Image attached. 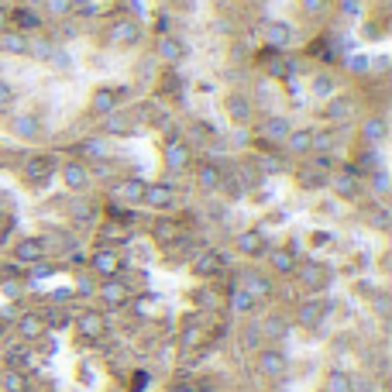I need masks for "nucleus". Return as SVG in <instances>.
Listing matches in <instances>:
<instances>
[{"instance_id": "nucleus-15", "label": "nucleus", "mask_w": 392, "mask_h": 392, "mask_svg": "<svg viewBox=\"0 0 392 392\" xmlns=\"http://www.w3.org/2000/svg\"><path fill=\"white\" fill-rule=\"evenodd\" d=\"M193 272L200 279H214V275L224 272V255L220 251H214V248H206V251H200L193 258Z\"/></svg>"}, {"instance_id": "nucleus-18", "label": "nucleus", "mask_w": 392, "mask_h": 392, "mask_svg": "<svg viewBox=\"0 0 392 392\" xmlns=\"http://www.w3.org/2000/svg\"><path fill=\"white\" fill-rule=\"evenodd\" d=\"M293 24L289 21H269L265 24V41H269V48H275V52H286L289 45H293Z\"/></svg>"}, {"instance_id": "nucleus-28", "label": "nucleus", "mask_w": 392, "mask_h": 392, "mask_svg": "<svg viewBox=\"0 0 392 392\" xmlns=\"http://www.w3.org/2000/svg\"><path fill=\"white\" fill-rule=\"evenodd\" d=\"M337 148V131L334 127H320L310 134V155H330Z\"/></svg>"}, {"instance_id": "nucleus-36", "label": "nucleus", "mask_w": 392, "mask_h": 392, "mask_svg": "<svg viewBox=\"0 0 392 392\" xmlns=\"http://www.w3.org/2000/svg\"><path fill=\"white\" fill-rule=\"evenodd\" d=\"M83 155L90 162H107V141L104 138H86L83 141Z\"/></svg>"}, {"instance_id": "nucleus-40", "label": "nucleus", "mask_w": 392, "mask_h": 392, "mask_svg": "<svg viewBox=\"0 0 392 392\" xmlns=\"http://www.w3.org/2000/svg\"><path fill=\"white\" fill-rule=\"evenodd\" d=\"M220 190H224V196H231V200L244 196V186H241V179H237L234 172L231 176H220Z\"/></svg>"}, {"instance_id": "nucleus-27", "label": "nucleus", "mask_w": 392, "mask_h": 392, "mask_svg": "<svg viewBox=\"0 0 392 392\" xmlns=\"http://www.w3.org/2000/svg\"><path fill=\"white\" fill-rule=\"evenodd\" d=\"M227 114H231L234 124H248L255 118V107H251V100L244 93H227Z\"/></svg>"}, {"instance_id": "nucleus-47", "label": "nucleus", "mask_w": 392, "mask_h": 392, "mask_svg": "<svg viewBox=\"0 0 392 392\" xmlns=\"http://www.w3.org/2000/svg\"><path fill=\"white\" fill-rule=\"evenodd\" d=\"M372 186H375V193H379V196L389 193V176H386V169H375V176H372Z\"/></svg>"}, {"instance_id": "nucleus-6", "label": "nucleus", "mask_w": 392, "mask_h": 392, "mask_svg": "<svg viewBox=\"0 0 392 392\" xmlns=\"http://www.w3.org/2000/svg\"><path fill=\"white\" fill-rule=\"evenodd\" d=\"M176 200H179V196H176V186H172V183H148L141 203L152 206V210H172Z\"/></svg>"}, {"instance_id": "nucleus-10", "label": "nucleus", "mask_w": 392, "mask_h": 392, "mask_svg": "<svg viewBox=\"0 0 392 392\" xmlns=\"http://www.w3.org/2000/svg\"><path fill=\"white\" fill-rule=\"evenodd\" d=\"M165 165H169L172 172H186V169L193 165V148H190L183 138L165 141Z\"/></svg>"}, {"instance_id": "nucleus-46", "label": "nucleus", "mask_w": 392, "mask_h": 392, "mask_svg": "<svg viewBox=\"0 0 392 392\" xmlns=\"http://www.w3.org/2000/svg\"><path fill=\"white\" fill-rule=\"evenodd\" d=\"M73 289H76V296H93V293H97V286H93L90 275H76V286H73Z\"/></svg>"}, {"instance_id": "nucleus-4", "label": "nucleus", "mask_w": 392, "mask_h": 392, "mask_svg": "<svg viewBox=\"0 0 392 392\" xmlns=\"http://www.w3.org/2000/svg\"><path fill=\"white\" fill-rule=\"evenodd\" d=\"M327 186H330L334 193L341 196V200H354V196L361 193V179H358V169H337V172H330Z\"/></svg>"}, {"instance_id": "nucleus-37", "label": "nucleus", "mask_w": 392, "mask_h": 392, "mask_svg": "<svg viewBox=\"0 0 392 392\" xmlns=\"http://www.w3.org/2000/svg\"><path fill=\"white\" fill-rule=\"evenodd\" d=\"M231 310H234V314H241V316L255 310V300H251V296H248L241 286H234V293H231Z\"/></svg>"}, {"instance_id": "nucleus-34", "label": "nucleus", "mask_w": 392, "mask_h": 392, "mask_svg": "<svg viewBox=\"0 0 392 392\" xmlns=\"http://www.w3.org/2000/svg\"><path fill=\"white\" fill-rule=\"evenodd\" d=\"M327 179H330V176L320 172V169H314V165H303V169H300V186H303V190H323Z\"/></svg>"}, {"instance_id": "nucleus-59", "label": "nucleus", "mask_w": 392, "mask_h": 392, "mask_svg": "<svg viewBox=\"0 0 392 392\" xmlns=\"http://www.w3.org/2000/svg\"><path fill=\"white\" fill-rule=\"evenodd\" d=\"M320 392H323V389H320Z\"/></svg>"}, {"instance_id": "nucleus-41", "label": "nucleus", "mask_w": 392, "mask_h": 392, "mask_svg": "<svg viewBox=\"0 0 392 392\" xmlns=\"http://www.w3.org/2000/svg\"><path fill=\"white\" fill-rule=\"evenodd\" d=\"M45 7H48V14L52 18H66V14H73V0H45Z\"/></svg>"}, {"instance_id": "nucleus-2", "label": "nucleus", "mask_w": 392, "mask_h": 392, "mask_svg": "<svg viewBox=\"0 0 392 392\" xmlns=\"http://www.w3.org/2000/svg\"><path fill=\"white\" fill-rule=\"evenodd\" d=\"M55 172L62 176V186H66L69 193H83V190L90 186V169H86V162H79V158L62 162Z\"/></svg>"}, {"instance_id": "nucleus-48", "label": "nucleus", "mask_w": 392, "mask_h": 392, "mask_svg": "<svg viewBox=\"0 0 392 392\" xmlns=\"http://www.w3.org/2000/svg\"><path fill=\"white\" fill-rule=\"evenodd\" d=\"M10 104H14V90H10L7 79H0V111H7Z\"/></svg>"}, {"instance_id": "nucleus-5", "label": "nucleus", "mask_w": 392, "mask_h": 392, "mask_svg": "<svg viewBox=\"0 0 392 392\" xmlns=\"http://www.w3.org/2000/svg\"><path fill=\"white\" fill-rule=\"evenodd\" d=\"M145 179H138V176H124L114 183V200L118 203H127V206H141V200H145Z\"/></svg>"}, {"instance_id": "nucleus-16", "label": "nucleus", "mask_w": 392, "mask_h": 392, "mask_svg": "<svg viewBox=\"0 0 392 392\" xmlns=\"http://www.w3.org/2000/svg\"><path fill=\"white\" fill-rule=\"evenodd\" d=\"M55 169H59V162H55L52 155H38V158H31V162L24 165V179L41 186V183H48V179L55 176Z\"/></svg>"}, {"instance_id": "nucleus-30", "label": "nucleus", "mask_w": 392, "mask_h": 392, "mask_svg": "<svg viewBox=\"0 0 392 392\" xmlns=\"http://www.w3.org/2000/svg\"><path fill=\"white\" fill-rule=\"evenodd\" d=\"M0 52H7V55H28V35H21L14 28L0 31Z\"/></svg>"}, {"instance_id": "nucleus-42", "label": "nucleus", "mask_w": 392, "mask_h": 392, "mask_svg": "<svg viewBox=\"0 0 392 392\" xmlns=\"http://www.w3.org/2000/svg\"><path fill=\"white\" fill-rule=\"evenodd\" d=\"M348 69L361 76V73H368V69H372V62H368V55H365V52H354V55H348Z\"/></svg>"}, {"instance_id": "nucleus-58", "label": "nucleus", "mask_w": 392, "mask_h": 392, "mask_svg": "<svg viewBox=\"0 0 392 392\" xmlns=\"http://www.w3.org/2000/svg\"><path fill=\"white\" fill-rule=\"evenodd\" d=\"M344 14H358V0H344Z\"/></svg>"}, {"instance_id": "nucleus-52", "label": "nucleus", "mask_w": 392, "mask_h": 392, "mask_svg": "<svg viewBox=\"0 0 392 392\" xmlns=\"http://www.w3.org/2000/svg\"><path fill=\"white\" fill-rule=\"evenodd\" d=\"M52 272H55V265H52V262H45V258L31 265V275H35V279H48Z\"/></svg>"}, {"instance_id": "nucleus-17", "label": "nucleus", "mask_w": 392, "mask_h": 392, "mask_svg": "<svg viewBox=\"0 0 392 392\" xmlns=\"http://www.w3.org/2000/svg\"><path fill=\"white\" fill-rule=\"evenodd\" d=\"M10 134L21 141H38L41 138V120L35 114H14L10 118Z\"/></svg>"}, {"instance_id": "nucleus-31", "label": "nucleus", "mask_w": 392, "mask_h": 392, "mask_svg": "<svg viewBox=\"0 0 392 392\" xmlns=\"http://www.w3.org/2000/svg\"><path fill=\"white\" fill-rule=\"evenodd\" d=\"M310 134H314V127H293L289 138H286L289 152L293 155H310Z\"/></svg>"}, {"instance_id": "nucleus-19", "label": "nucleus", "mask_w": 392, "mask_h": 392, "mask_svg": "<svg viewBox=\"0 0 392 392\" xmlns=\"http://www.w3.org/2000/svg\"><path fill=\"white\" fill-rule=\"evenodd\" d=\"M155 52H158V62H162V66H179V62L186 59L183 41L172 38V35H162V38H158V45H155Z\"/></svg>"}, {"instance_id": "nucleus-29", "label": "nucleus", "mask_w": 392, "mask_h": 392, "mask_svg": "<svg viewBox=\"0 0 392 392\" xmlns=\"http://www.w3.org/2000/svg\"><path fill=\"white\" fill-rule=\"evenodd\" d=\"M386 134H389L386 118H365L361 120V138H365V145H382Z\"/></svg>"}, {"instance_id": "nucleus-11", "label": "nucleus", "mask_w": 392, "mask_h": 392, "mask_svg": "<svg viewBox=\"0 0 392 392\" xmlns=\"http://www.w3.org/2000/svg\"><path fill=\"white\" fill-rule=\"evenodd\" d=\"M327 310H330V307H327L323 300H316V296L314 300H303V303L296 307V323H300V327H307V330H314V327L323 323Z\"/></svg>"}, {"instance_id": "nucleus-21", "label": "nucleus", "mask_w": 392, "mask_h": 392, "mask_svg": "<svg viewBox=\"0 0 392 392\" xmlns=\"http://www.w3.org/2000/svg\"><path fill=\"white\" fill-rule=\"evenodd\" d=\"M220 165H214V162H200L196 165V190H203V193H217L220 190Z\"/></svg>"}, {"instance_id": "nucleus-12", "label": "nucleus", "mask_w": 392, "mask_h": 392, "mask_svg": "<svg viewBox=\"0 0 392 392\" xmlns=\"http://www.w3.org/2000/svg\"><path fill=\"white\" fill-rule=\"evenodd\" d=\"M45 251H48L45 237H24V241L14 244V262H21V265H35V262L45 258Z\"/></svg>"}, {"instance_id": "nucleus-53", "label": "nucleus", "mask_w": 392, "mask_h": 392, "mask_svg": "<svg viewBox=\"0 0 392 392\" xmlns=\"http://www.w3.org/2000/svg\"><path fill=\"white\" fill-rule=\"evenodd\" d=\"M300 4H303L307 14H323L327 10V0H300Z\"/></svg>"}, {"instance_id": "nucleus-54", "label": "nucleus", "mask_w": 392, "mask_h": 392, "mask_svg": "<svg viewBox=\"0 0 392 392\" xmlns=\"http://www.w3.org/2000/svg\"><path fill=\"white\" fill-rule=\"evenodd\" d=\"M148 382H152V375H148V372H138V375H134V392L148 389Z\"/></svg>"}, {"instance_id": "nucleus-26", "label": "nucleus", "mask_w": 392, "mask_h": 392, "mask_svg": "<svg viewBox=\"0 0 392 392\" xmlns=\"http://www.w3.org/2000/svg\"><path fill=\"white\" fill-rule=\"evenodd\" d=\"M265 255H269V269L279 272V275H293L296 272V265H300V262H296V255H293L289 248H269Z\"/></svg>"}, {"instance_id": "nucleus-51", "label": "nucleus", "mask_w": 392, "mask_h": 392, "mask_svg": "<svg viewBox=\"0 0 392 392\" xmlns=\"http://www.w3.org/2000/svg\"><path fill=\"white\" fill-rule=\"evenodd\" d=\"M107 131H131V124H127V118H118V111H114V114H111V118H107Z\"/></svg>"}, {"instance_id": "nucleus-3", "label": "nucleus", "mask_w": 392, "mask_h": 392, "mask_svg": "<svg viewBox=\"0 0 392 392\" xmlns=\"http://www.w3.org/2000/svg\"><path fill=\"white\" fill-rule=\"evenodd\" d=\"M296 279H300V286L303 289H310V293H320V289H327L330 286V272L320 265V262H303V265H296Z\"/></svg>"}, {"instance_id": "nucleus-20", "label": "nucleus", "mask_w": 392, "mask_h": 392, "mask_svg": "<svg viewBox=\"0 0 392 392\" xmlns=\"http://www.w3.org/2000/svg\"><path fill=\"white\" fill-rule=\"evenodd\" d=\"M45 330H48V323H45V316L41 314H21L18 316V334H21V341H41Z\"/></svg>"}, {"instance_id": "nucleus-55", "label": "nucleus", "mask_w": 392, "mask_h": 392, "mask_svg": "<svg viewBox=\"0 0 392 392\" xmlns=\"http://www.w3.org/2000/svg\"><path fill=\"white\" fill-rule=\"evenodd\" d=\"M196 344V327H186L183 330V348H193Z\"/></svg>"}, {"instance_id": "nucleus-50", "label": "nucleus", "mask_w": 392, "mask_h": 392, "mask_svg": "<svg viewBox=\"0 0 392 392\" xmlns=\"http://www.w3.org/2000/svg\"><path fill=\"white\" fill-rule=\"evenodd\" d=\"M48 62H52V66H55V69H69V66H73V62H69V55H66V52H62V48H55V52H52V55H48Z\"/></svg>"}, {"instance_id": "nucleus-32", "label": "nucleus", "mask_w": 392, "mask_h": 392, "mask_svg": "<svg viewBox=\"0 0 392 392\" xmlns=\"http://www.w3.org/2000/svg\"><path fill=\"white\" fill-rule=\"evenodd\" d=\"M0 389L4 392H31V386H28V375H24V372L7 368V372L0 375Z\"/></svg>"}, {"instance_id": "nucleus-49", "label": "nucleus", "mask_w": 392, "mask_h": 392, "mask_svg": "<svg viewBox=\"0 0 392 392\" xmlns=\"http://www.w3.org/2000/svg\"><path fill=\"white\" fill-rule=\"evenodd\" d=\"M134 314H138V316H148V314H155V300H152V296H141V300L134 303Z\"/></svg>"}, {"instance_id": "nucleus-8", "label": "nucleus", "mask_w": 392, "mask_h": 392, "mask_svg": "<svg viewBox=\"0 0 392 392\" xmlns=\"http://www.w3.org/2000/svg\"><path fill=\"white\" fill-rule=\"evenodd\" d=\"M237 286H241V289H244L255 303H258V300H269V296L275 293L272 279H269V275H262V272H255V269L241 272V282H237Z\"/></svg>"}, {"instance_id": "nucleus-22", "label": "nucleus", "mask_w": 392, "mask_h": 392, "mask_svg": "<svg viewBox=\"0 0 392 392\" xmlns=\"http://www.w3.org/2000/svg\"><path fill=\"white\" fill-rule=\"evenodd\" d=\"M141 38V28H138V21H131V18H120V21H114L111 24V41L114 45H134V41Z\"/></svg>"}, {"instance_id": "nucleus-35", "label": "nucleus", "mask_w": 392, "mask_h": 392, "mask_svg": "<svg viewBox=\"0 0 392 392\" xmlns=\"http://www.w3.org/2000/svg\"><path fill=\"white\" fill-rule=\"evenodd\" d=\"M10 24H18L14 31H31V28H38L41 21H38V14H31V10H10Z\"/></svg>"}, {"instance_id": "nucleus-56", "label": "nucleus", "mask_w": 392, "mask_h": 392, "mask_svg": "<svg viewBox=\"0 0 392 392\" xmlns=\"http://www.w3.org/2000/svg\"><path fill=\"white\" fill-rule=\"evenodd\" d=\"M73 214H76V220H83V214H93V206H86L83 200H76L73 203Z\"/></svg>"}, {"instance_id": "nucleus-14", "label": "nucleus", "mask_w": 392, "mask_h": 392, "mask_svg": "<svg viewBox=\"0 0 392 392\" xmlns=\"http://www.w3.org/2000/svg\"><path fill=\"white\" fill-rule=\"evenodd\" d=\"M97 296L104 300V307H124L131 300V289L124 279H104V286L97 289Z\"/></svg>"}, {"instance_id": "nucleus-7", "label": "nucleus", "mask_w": 392, "mask_h": 392, "mask_svg": "<svg viewBox=\"0 0 392 392\" xmlns=\"http://www.w3.org/2000/svg\"><path fill=\"white\" fill-rule=\"evenodd\" d=\"M73 323H76L79 337H90V341H100L107 334V316L100 310H83V314H76Z\"/></svg>"}, {"instance_id": "nucleus-43", "label": "nucleus", "mask_w": 392, "mask_h": 392, "mask_svg": "<svg viewBox=\"0 0 392 392\" xmlns=\"http://www.w3.org/2000/svg\"><path fill=\"white\" fill-rule=\"evenodd\" d=\"M262 337H286V320H279V316L265 320V330H262Z\"/></svg>"}, {"instance_id": "nucleus-13", "label": "nucleus", "mask_w": 392, "mask_h": 392, "mask_svg": "<svg viewBox=\"0 0 392 392\" xmlns=\"http://www.w3.org/2000/svg\"><path fill=\"white\" fill-rule=\"evenodd\" d=\"M255 365H258V372H262L265 379H279V375H282V372L289 368L286 354L279 351V348H262V351H258V361H255Z\"/></svg>"}, {"instance_id": "nucleus-45", "label": "nucleus", "mask_w": 392, "mask_h": 392, "mask_svg": "<svg viewBox=\"0 0 392 392\" xmlns=\"http://www.w3.org/2000/svg\"><path fill=\"white\" fill-rule=\"evenodd\" d=\"M244 348H255V344H262V327L258 323H251V327H244Z\"/></svg>"}, {"instance_id": "nucleus-39", "label": "nucleus", "mask_w": 392, "mask_h": 392, "mask_svg": "<svg viewBox=\"0 0 392 392\" xmlns=\"http://www.w3.org/2000/svg\"><path fill=\"white\" fill-rule=\"evenodd\" d=\"M55 52V45L48 38H35V41H28V55H35L38 62H48V55Z\"/></svg>"}, {"instance_id": "nucleus-23", "label": "nucleus", "mask_w": 392, "mask_h": 392, "mask_svg": "<svg viewBox=\"0 0 392 392\" xmlns=\"http://www.w3.org/2000/svg\"><path fill=\"white\" fill-rule=\"evenodd\" d=\"M289 131H293V124H289V118H282V114H272V118H265L258 124V134L269 138V141H286Z\"/></svg>"}, {"instance_id": "nucleus-25", "label": "nucleus", "mask_w": 392, "mask_h": 392, "mask_svg": "<svg viewBox=\"0 0 392 392\" xmlns=\"http://www.w3.org/2000/svg\"><path fill=\"white\" fill-rule=\"evenodd\" d=\"M234 244H237V251H241V255H248V258H258V255H265V251H269L262 231H241Z\"/></svg>"}, {"instance_id": "nucleus-44", "label": "nucleus", "mask_w": 392, "mask_h": 392, "mask_svg": "<svg viewBox=\"0 0 392 392\" xmlns=\"http://www.w3.org/2000/svg\"><path fill=\"white\" fill-rule=\"evenodd\" d=\"M0 289H4V293H7V296H10V300H18V296H21V289H24V286H21V279H14V275H10V279H7V275H4V282H0Z\"/></svg>"}, {"instance_id": "nucleus-33", "label": "nucleus", "mask_w": 392, "mask_h": 392, "mask_svg": "<svg viewBox=\"0 0 392 392\" xmlns=\"http://www.w3.org/2000/svg\"><path fill=\"white\" fill-rule=\"evenodd\" d=\"M310 93H314L316 100H330V97L337 93V79L330 76V73H320V76H314V83H310Z\"/></svg>"}, {"instance_id": "nucleus-57", "label": "nucleus", "mask_w": 392, "mask_h": 392, "mask_svg": "<svg viewBox=\"0 0 392 392\" xmlns=\"http://www.w3.org/2000/svg\"><path fill=\"white\" fill-rule=\"evenodd\" d=\"M7 24H10V10L0 4V31H7Z\"/></svg>"}, {"instance_id": "nucleus-38", "label": "nucleus", "mask_w": 392, "mask_h": 392, "mask_svg": "<svg viewBox=\"0 0 392 392\" xmlns=\"http://www.w3.org/2000/svg\"><path fill=\"white\" fill-rule=\"evenodd\" d=\"M323 392H351V375L348 372H330Z\"/></svg>"}, {"instance_id": "nucleus-1", "label": "nucleus", "mask_w": 392, "mask_h": 392, "mask_svg": "<svg viewBox=\"0 0 392 392\" xmlns=\"http://www.w3.org/2000/svg\"><path fill=\"white\" fill-rule=\"evenodd\" d=\"M120 269H124V258H120L114 248H97L90 255V272L100 275V279H118Z\"/></svg>"}, {"instance_id": "nucleus-9", "label": "nucleus", "mask_w": 392, "mask_h": 392, "mask_svg": "<svg viewBox=\"0 0 392 392\" xmlns=\"http://www.w3.org/2000/svg\"><path fill=\"white\" fill-rule=\"evenodd\" d=\"M118 107H120V93L114 86H97V90L90 93V111H93L97 118H111Z\"/></svg>"}, {"instance_id": "nucleus-24", "label": "nucleus", "mask_w": 392, "mask_h": 392, "mask_svg": "<svg viewBox=\"0 0 392 392\" xmlns=\"http://www.w3.org/2000/svg\"><path fill=\"white\" fill-rule=\"evenodd\" d=\"M323 118L327 120H334V124H344L348 118H354V100L351 97H330L327 100V107H323Z\"/></svg>"}]
</instances>
